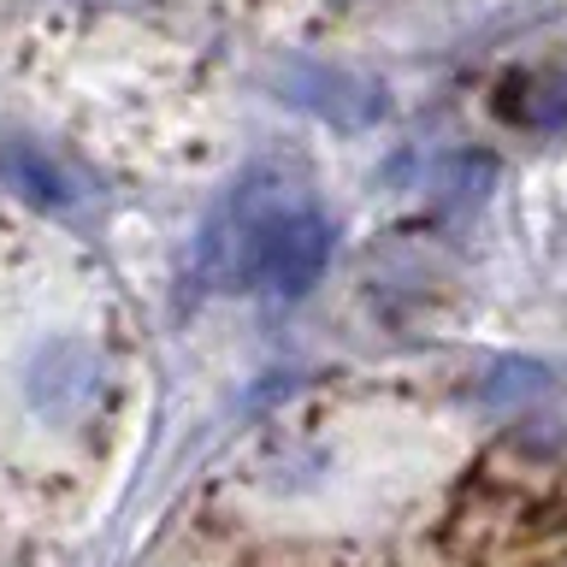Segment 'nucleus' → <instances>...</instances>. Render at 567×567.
<instances>
[{
	"instance_id": "obj_5",
	"label": "nucleus",
	"mask_w": 567,
	"mask_h": 567,
	"mask_svg": "<svg viewBox=\"0 0 567 567\" xmlns=\"http://www.w3.org/2000/svg\"><path fill=\"white\" fill-rule=\"evenodd\" d=\"M549 367L544 361H496L491 367V379L478 384V396H485L491 408H532V402H544L549 396Z\"/></svg>"
},
{
	"instance_id": "obj_4",
	"label": "nucleus",
	"mask_w": 567,
	"mask_h": 567,
	"mask_svg": "<svg viewBox=\"0 0 567 567\" xmlns=\"http://www.w3.org/2000/svg\"><path fill=\"white\" fill-rule=\"evenodd\" d=\"M0 177L24 195V202H35V207H71L83 195V184H78V172L71 166H60L48 148H35V142H7L0 148Z\"/></svg>"
},
{
	"instance_id": "obj_1",
	"label": "nucleus",
	"mask_w": 567,
	"mask_h": 567,
	"mask_svg": "<svg viewBox=\"0 0 567 567\" xmlns=\"http://www.w3.org/2000/svg\"><path fill=\"white\" fill-rule=\"evenodd\" d=\"M331 260V219L313 207L290 202L266 219V230L248 248L243 290H272V296H308Z\"/></svg>"
},
{
	"instance_id": "obj_3",
	"label": "nucleus",
	"mask_w": 567,
	"mask_h": 567,
	"mask_svg": "<svg viewBox=\"0 0 567 567\" xmlns=\"http://www.w3.org/2000/svg\"><path fill=\"white\" fill-rule=\"evenodd\" d=\"M101 396V354L89 343H48L30 361V408L42 420H78Z\"/></svg>"
},
{
	"instance_id": "obj_2",
	"label": "nucleus",
	"mask_w": 567,
	"mask_h": 567,
	"mask_svg": "<svg viewBox=\"0 0 567 567\" xmlns=\"http://www.w3.org/2000/svg\"><path fill=\"white\" fill-rule=\"evenodd\" d=\"M284 95H290L296 106H308L313 118H326L331 131H372L390 101L384 89L361 78V71H343V65H319V60H284L278 71Z\"/></svg>"
},
{
	"instance_id": "obj_6",
	"label": "nucleus",
	"mask_w": 567,
	"mask_h": 567,
	"mask_svg": "<svg viewBox=\"0 0 567 567\" xmlns=\"http://www.w3.org/2000/svg\"><path fill=\"white\" fill-rule=\"evenodd\" d=\"M514 101L508 113L532 124V131H556V124H567V83L561 78H526V83H514Z\"/></svg>"
}]
</instances>
